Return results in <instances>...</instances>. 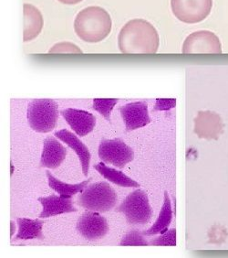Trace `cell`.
Returning <instances> with one entry per match:
<instances>
[{
	"label": "cell",
	"mask_w": 228,
	"mask_h": 258,
	"mask_svg": "<svg viewBox=\"0 0 228 258\" xmlns=\"http://www.w3.org/2000/svg\"><path fill=\"white\" fill-rule=\"evenodd\" d=\"M71 197L72 196L50 195L49 197H40L38 199V201L43 207V210L40 214V218H49L59 214L77 212V209L72 204Z\"/></svg>",
	"instance_id": "13"
},
{
	"label": "cell",
	"mask_w": 228,
	"mask_h": 258,
	"mask_svg": "<svg viewBox=\"0 0 228 258\" xmlns=\"http://www.w3.org/2000/svg\"><path fill=\"white\" fill-rule=\"evenodd\" d=\"M159 44L158 31L142 19L128 21L118 36L119 49L123 53H155Z\"/></svg>",
	"instance_id": "1"
},
{
	"label": "cell",
	"mask_w": 228,
	"mask_h": 258,
	"mask_svg": "<svg viewBox=\"0 0 228 258\" xmlns=\"http://www.w3.org/2000/svg\"><path fill=\"white\" fill-rule=\"evenodd\" d=\"M94 169L104 179L109 180L111 183L119 185L122 187H134V188L140 187V184L137 181L131 179L127 175H125L124 172L120 170L107 167L104 162H99L97 165H95Z\"/></svg>",
	"instance_id": "19"
},
{
	"label": "cell",
	"mask_w": 228,
	"mask_h": 258,
	"mask_svg": "<svg viewBox=\"0 0 228 258\" xmlns=\"http://www.w3.org/2000/svg\"><path fill=\"white\" fill-rule=\"evenodd\" d=\"M144 236V233L134 230L126 233L120 244L122 246H147L149 243Z\"/></svg>",
	"instance_id": "22"
},
{
	"label": "cell",
	"mask_w": 228,
	"mask_h": 258,
	"mask_svg": "<svg viewBox=\"0 0 228 258\" xmlns=\"http://www.w3.org/2000/svg\"><path fill=\"white\" fill-rule=\"evenodd\" d=\"M183 53H222L221 41L212 31H195L184 40Z\"/></svg>",
	"instance_id": "8"
},
{
	"label": "cell",
	"mask_w": 228,
	"mask_h": 258,
	"mask_svg": "<svg viewBox=\"0 0 228 258\" xmlns=\"http://www.w3.org/2000/svg\"><path fill=\"white\" fill-rule=\"evenodd\" d=\"M17 223L19 225V232L16 235L17 240H32L39 239L44 240L42 233V227L44 221L42 220H31L28 218H18Z\"/></svg>",
	"instance_id": "17"
},
{
	"label": "cell",
	"mask_w": 228,
	"mask_h": 258,
	"mask_svg": "<svg viewBox=\"0 0 228 258\" xmlns=\"http://www.w3.org/2000/svg\"><path fill=\"white\" fill-rule=\"evenodd\" d=\"M118 101L119 100L114 98H96L93 100V109L101 114L107 121L110 122V113Z\"/></svg>",
	"instance_id": "21"
},
{
	"label": "cell",
	"mask_w": 228,
	"mask_h": 258,
	"mask_svg": "<svg viewBox=\"0 0 228 258\" xmlns=\"http://www.w3.org/2000/svg\"><path fill=\"white\" fill-rule=\"evenodd\" d=\"M175 99H157L154 106V111H166L175 106Z\"/></svg>",
	"instance_id": "25"
},
{
	"label": "cell",
	"mask_w": 228,
	"mask_h": 258,
	"mask_svg": "<svg viewBox=\"0 0 228 258\" xmlns=\"http://www.w3.org/2000/svg\"><path fill=\"white\" fill-rule=\"evenodd\" d=\"M77 230L88 241H95L104 237L109 232V224L98 212L88 211L78 220Z\"/></svg>",
	"instance_id": "9"
},
{
	"label": "cell",
	"mask_w": 228,
	"mask_h": 258,
	"mask_svg": "<svg viewBox=\"0 0 228 258\" xmlns=\"http://www.w3.org/2000/svg\"><path fill=\"white\" fill-rule=\"evenodd\" d=\"M126 132L144 127L151 123L148 104L145 102L129 103L120 108Z\"/></svg>",
	"instance_id": "10"
},
{
	"label": "cell",
	"mask_w": 228,
	"mask_h": 258,
	"mask_svg": "<svg viewBox=\"0 0 228 258\" xmlns=\"http://www.w3.org/2000/svg\"><path fill=\"white\" fill-rule=\"evenodd\" d=\"M152 245L155 246H174L176 244V231L171 229L168 232L162 233L161 236L151 241Z\"/></svg>",
	"instance_id": "23"
},
{
	"label": "cell",
	"mask_w": 228,
	"mask_h": 258,
	"mask_svg": "<svg viewBox=\"0 0 228 258\" xmlns=\"http://www.w3.org/2000/svg\"><path fill=\"white\" fill-rule=\"evenodd\" d=\"M50 53H82L78 46L71 42H60L50 49Z\"/></svg>",
	"instance_id": "24"
},
{
	"label": "cell",
	"mask_w": 228,
	"mask_h": 258,
	"mask_svg": "<svg viewBox=\"0 0 228 258\" xmlns=\"http://www.w3.org/2000/svg\"><path fill=\"white\" fill-rule=\"evenodd\" d=\"M24 30H23V40L30 41L34 40L43 29V17L40 10L35 6L31 4H24Z\"/></svg>",
	"instance_id": "16"
},
{
	"label": "cell",
	"mask_w": 228,
	"mask_h": 258,
	"mask_svg": "<svg viewBox=\"0 0 228 258\" xmlns=\"http://www.w3.org/2000/svg\"><path fill=\"white\" fill-rule=\"evenodd\" d=\"M112 22L109 13L100 7L91 6L79 11L74 20L75 33L80 40L96 43L109 36Z\"/></svg>",
	"instance_id": "2"
},
{
	"label": "cell",
	"mask_w": 228,
	"mask_h": 258,
	"mask_svg": "<svg viewBox=\"0 0 228 258\" xmlns=\"http://www.w3.org/2000/svg\"><path fill=\"white\" fill-rule=\"evenodd\" d=\"M117 194L106 181H99L89 185L79 195L77 204L88 211L107 213L117 204Z\"/></svg>",
	"instance_id": "3"
},
{
	"label": "cell",
	"mask_w": 228,
	"mask_h": 258,
	"mask_svg": "<svg viewBox=\"0 0 228 258\" xmlns=\"http://www.w3.org/2000/svg\"><path fill=\"white\" fill-rule=\"evenodd\" d=\"M60 1V3L65 4V5H75L78 4L79 2H81L82 0H58Z\"/></svg>",
	"instance_id": "26"
},
{
	"label": "cell",
	"mask_w": 228,
	"mask_h": 258,
	"mask_svg": "<svg viewBox=\"0 0 228 258\" xmlns=\"http://www.w3.org/2000/svg\"><path fill=\"white\" fill-rule=\"evenodd\" d=\"M195 132L201 138L217 139L223 132V124L218 114L213 112H200L195 119Z\"/></svg>",
	"instance_id": "14"
},
{
	"label": "cell",
	"mask_w": 228,
	"mask_h": 258,
	"mask_svg": "<svg viewBox=\"0 0 228 258\" xmlns=\"http://www.w3.org/2000/svg\"><path fill=\"white\" fill-rule=\"evenodd\" d=\"M59 114V105L54 100L35 99L28 105L27 117L34 131L49 133L55 128Z\"/></svg>",
	"instance_id": "4"
},
{
	"label": "cell",
	"mask_w": 228,
	"mask_h": 258,
	"mask_svg": "<svg viewBox=\"0 0 228 258\" xmlns=\"http://www.w3.org/2000/svg\"><path fill=\"white\" fill-rule=\"evenodd\" d=\"M99 157L104 163L124 169L134 160V152L121 139H103L99 143Z\"/></svg>",
	"instance_id": "7"
},
{
	"label": "cell",
	"mask_w": 228,
	"mask_h": 258,
	"mask_svg": "<svg viewBox=\"0 0 228 258\" xmlns=\"http://www.w3.org/2000/svg\"><path fill=\"white\" fill-rule=\"evenodd\" d=\"M116 211L124 214L127 223L133 225L149 223L153 214L148 195L143 189H136L129 194Z\"/></svg>",
	"instance_id": "5"
},
{
	"label": "cell",
	"mask_w": 228,
	"mask_h": 258,
	"mask_svg": "<svg viewBox=\"0 0 228 258\" xmlns=\"http://www.w3.org/2000/svg\"><path fill=\"white\" fill-rule=\"evenodd\" d=\"M67 149L54 137H47L43 143V150L40 159V167L54 169L64 161Z\"/></svg>",
	"instance_id": "12"
},
{
	"label": "cell",
	"mask_w": 228,
	"mask_h": 258,
	"mask_svg": "<svg viewBox=\"0 0 228 258\" xmlns=\"http://www.w3.org/2000/svg\"><path fill=\"white\" fill-rule=\"evenodd\" d=\"M55 137L58 139L68 145L70 149H73L75 153L79 157V161L82 167V172L84 176H88L89 169V162H90V153L89 149L85 146L81 140L67 129H62L60 131L55 132Z\"/></svg>",
	"instance_id": "15"
},
{
	"label": "cell",
	"mask_w": 228,
	"mask_h": 258,
	"mask_svg": "<svg viewBox=\"0 0 228 258\" xmlns=\"http://www.w3.org/2000/svg\"><path fill=\"white\" fill-rule=\"evenodd\" d=\"M174 15L187 24L199 23L208 17L213 0H171Z\"/></svg>",
	"instance_id": "6"
},
{
	"label": "cell",
	"mask_w": 228,
	"mask_h": 258,
	"mask_svg": "<svg viewBox=\"0 0 228 258\" xmlns=\"http://www.w3.org/2000/svg\"><path fill=\"white\" fill-rule=\"evenodd\" d=\"M172 218H173V212H172L171 201L169 199L168 194L165 191L164 205L161 213L159 214L158 218L149 230L144 231L143 233L145 236H153L159 233L162 234L165 233L172 222Z\"/></svg>",
	"instance_id": "18"
},
{
	"label": "cell",
	"mask_w": 228,
	"mask_h": 258,
	"mask_svg": "<svg viewBox=\"0 0 228 258\" xmlns=\"http://www.w3.org/2000/svg\"><path fill=\"white\" fill-rule=\"evenodd\" d=\"M61 114L79 137H85L94 129L96 117L87 111L68 108L62 110Z\"/></svg>",
	"instance_id": "11"
},
{
	"label": "cell",
	"mask_w": 228,
	"mask_h": 258,
	"mask_svg": "<svg viewBox=\"0 0 228 258\" xmlns=\"http://www.w3.org/2000/svg\"><path fill=\"white\" fill-rule=\"evenodd\" d=\"M46 175L49 179V185H50V188L60 195H64V196H73L75 194L82 192L84 190L85 187L92 179L91 178H89L80 183L69 184L62 182L60 179L55 178L54 176L50 173V170L46 171Z\"/></svg>",
	"instance_id": "20"
}]
</instances>
